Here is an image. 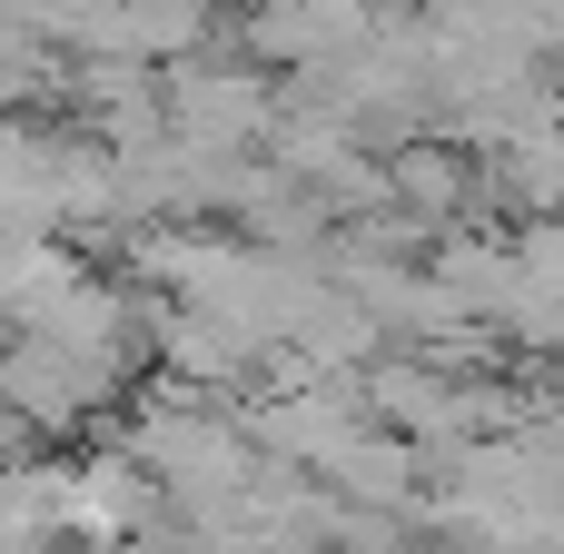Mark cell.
<instances>
[{"label": "cell", "mask_w": 564, "mask_h": 554, "mask_svg": "<svg viewBox=\"0 0 564 554\" xmlns=\"http://www.w3.org/2000/svg\"><path fill=\"white\" fill-rule=\"evenodd\" d=\"M278 109L288 99L258 69H238V59H178L169 69V139H188L208 159H258L268 129H278Z\"/></svg>", "instance_id": "6da1fadb"}, {"label": "cell", "mask_w": 564, "mask_h": 554, "mask_svg": "<svg viewBox=\"0 0 564 554\" xmlns=\"http://www.w3.org/2000/svg\"><path fill=\"white\" fill-rule=\"evenodd\" d=\"M426 466H436V456H426L416 436H397V426H367V436H357V446H347V456H337L317 486H327L337 506H377V515H406V506H416V486H426Z\"/></svg>", "instance_id": "7a4b0ae2"}, {"label": "cell", "mask_w": 564, "mask_h": 554, "mask_svg": "<svg viewBox=\"0 0 564 554\" xmlns=\"http://www.w3.org/2000/svg\"><path fill=\"white\" fill-rule=\"evenodd\" d=\"M387 169H397V198H406L426 228H446V218L476 198V169H466L456 149H426V139H406V149H387Z\"/></svg>", "instance_id": "3957f363"}, {"label": "cell", "mask_w": 564, "mask_h": 554, "mask_svg": "<svg viewBox=\"0 0 564 554\" xmlns=\"http://www.w3.org/2000/svg\"><path fill=\"white\" fill-rule=\"evenodd\" d=\"M119 554H198V545H188L178 525H159V535H139V545H119Z\"/></svg>", "instance_id": "277c9868"}]
</instances>
